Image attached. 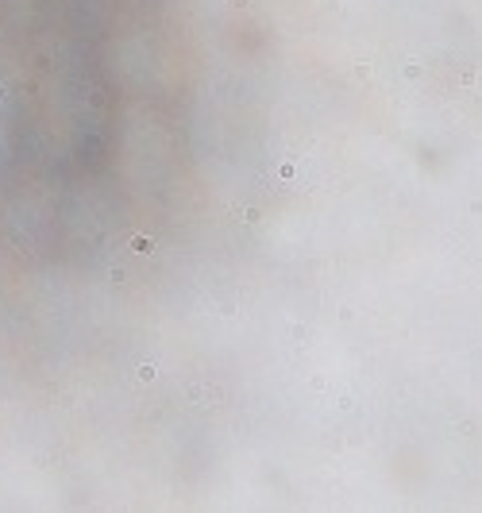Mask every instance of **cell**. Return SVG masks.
<instances>
[{"label": "cell", "mask_w": 482, "mask_h": 513, "mask_svg": "<svg viewBox=\"0 0 482 513\" xmlns=\"http://www.w3.org/2000/svg\"><path fill=\"white\" fill-rule=\"evenodd\" d=\"M405 78L417 81V78H421V66H417V62H409V66H405Z\"/></svg>", "instance_id": "6da1fadb"}]
</instances>
